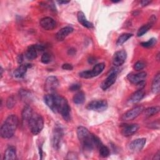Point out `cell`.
<instances>
[{
  "instance_id": "52a82bcc",
  "label": "cell",
  "mask_w": 160,
  "mask_h": 160,
  "mask_svg": "<svg viewBox=\"0 0 160 160\" xmlns=\"http://www.w3.org/2000/svg\"><path fill=\"white\" fill-rule=\"evenodd\" d=\"M44 49V47L42 45L32 44L29 46L25 53V57L29 60H32L37 58L38 52L42 51Z\"/></svg>"
},
{
  "instance_id": "30bf717a",
  "label": "cell",
  "mask_w": 160,
  "mask_h": 160,
  "mask_svg": "<svg viewBox=\"0 0 160 160\" xmlns=\"http://www.w3.org/2000/svg\"><path fill=\"white\" fill-rule=\"evenodd\" d=\"M121 128V133L122 135L126 137H128L136 133L139 129V126L138 124H126L122 125Z\"/></svg>"
},
{
  "instance_id": "8d00e7d4",
  "label": "cell",
  "mask_w": 160,
  "mask_h": 160,
  "mask_svg": "<svg viewBox=\"0 0 160 160\" xmlns=\"http://www.w3.org/2000/svg\"><path fill=\"white\" fill-rule=\"evenodd\" d=\"M88 61H89V62L90 64H93V63H95V62H96V60L95 58H92V57H90V58H89V59H88Z\"/></svg>"
},
{
  "instance_id": "74e56055",
  "label": "cell",
  "mask_w": 160,
  "mask_h": 160,
  "mask_svg": "<svg viewBox=\"0 0 160 160\" xmlns=\"http://www.w3.org/2000/svg\"><path fill=\"white\" fill-rule=\"evenodd\" d=\"M159 159V151L157 152V153L155 154L154 157L153 158V159Z\"/></svg>"
},
{
  "instance_id": "f1b7e54d",
  "label": "cell",
  "mask_w": 160,
  "mask_h": 160,
  "mask_svg": "<svg viewBox=\"0 0 160 160\" xmlns=\"http://www.w3.org/2000/svg\"><path fill=\"white\" fill-rule=\"evenodd\" d=\"M41 61L44 64H48L51 61V56H50V54L47 52H44L41 56Z\"/></svg>"
},
{
  "instance_id": "e0dca14e",
  "label": "cell",
  "mask_w": 160,
  "mask_h": 160,
  "mask_svg": "<svg viewBox=\"0 0 160 160\" xmlns=\"http://www.w3.org/2000/svg\"><path fill=\"white\" fill-rule=\"evenodd\" d=\"M77 18H78V22L80 24H81L84 27L87 28L88 29H91L93 28V24L87 20L84 14L82 11H79L78 12Z\"/></svg>"
},
{
  "instance_id": "ab89813d",
  "label": "cell",
  "mask_w": 160,
  "mask_h": 160,
  "mask_svg": "<svg viewBox=\"0 0 160 160\" xmlns=\"http://www.w3.org/2000/svg\"><path fill=\"white\" fill-rule=\"evenodd\" d=\"M2 71H3V69H2V67L1 68V76L2 77Z\"/></svg>"
},
{
  "instance_id": "ba28073f",
  "label": "cell",
  "mask_w": 160,
  "mask_h": 160,
  "mask_svg": "<svg viewBox=\"0 0 160 160\" xmlns=\"http://www.w3.org/2000/svg\"><path fill=\"white\" fill-rule=\"evenodd\" d=\"M59 86V81L56 77L49 76L48 77L45 82V89L46 91L52 93L54 92Z\"/></svg>"
},
{
  "instance_id": "484cf974",
  "label": "cell",
  "mask_w": 160,
  "mask_h": 160,
  "mask_svg": "<svg viewBox=\"0 0 160 160\" xmlns=\"http://www.w3.org/2000/svg\"><path fill=\"white\" fill-rule=\"evenodd\" d=\"M132 36V34L131 33H124L119 36L117 39L116 44L118 46H121L126 41H127Z\"/></svg>"
},
{
  "instance_id": "836d02e7",
  "label": "cell",
  "mask_w": 160,
  "mask_h": 160,
  "mask_svg": "<svg viewBox=\"0 0 160 160\" xmlns=\"http://www.w3.org/2000/svg\"><path fill=\"white\" fill-rule=\"evenodd\" d=\"M149 128H154V129H159V121H157L156 122H153L149 124Z\"/></svg>"
},
{
  "instance_id": "1f68e13d",
  "label": "cell",
  "mask_w": 160,
  "mask_h": 160,
  "mask_svg": "<svg viewBox=\"0 0 160 160\" xmlns=\"http://www.w3.org/2000/svg\"><path fill=\"white\" fill-rule=\"evenodd\" d=\"M80 88H81V84L79 83H74L70 85L69 89L71 91H76L80 89Z\"/></svg>"
},
{
  "instance_id": "2e32d148",
  "label": "cell",
  "mask_w": 160,
  "mask_h": 160,
  "mask_svg": "<svg viewBox=\"0 0 160 160\" xmlns=\"http://www.w3.org/2000/svg\"><path fill=\"white\" fill-rule=\"evenodd\" d=\"M74 31V29L71 26H66L61 29L56 34V38L58 41L64 40L69 34H71Z\"/></svg>"
},
{
  "instance_id": "e575fe53",
  "label": "cell",
  "mask_w": 160,
  "mask_h": 160,
  "mask_svg": "<svg viewBox=\"0 0 160 160\" xmlns=\"http://www.w3.org/2000/svg\"><path fill=\"white\" fill-rule=\"evenodd\" d=\"M151 2V1H147V0H143V1H141V2H140V3H141V5L142 6H148L149 4H150Z\"/></svg>"
},
{
  "instance_id": "5b68a950",
  "label": "cell",
  "mask_w": 160,
  "mask_h": 160,
  "mask_svg": "<svg viewBox=\"0 0 160 160\" xmlns=\"http://www.w3.org/2000/svg\"><path fill=\"white\" fill-rule=\"evenodd\" d=\"M108 106V102L106 100H94L89 103L86 106L88 110H91L97 112H102L107 109Z\"/></svg>"
},
{
  "instance_id": "f546056e",
  "label": "cell",
  "mask_w": 160,
  "mask_h": 160,
  "mask_svg": "<svg viewBox=\"0 0 160 160\" xmlns=\"http://www.w3.org/2000/svg\"><path fill=\"white\" fill-rule=\"evenodd\" d=\"M16 104V101L14 96H9L6 101V106L9 109L12 108Z\"/></svg>"
},
{
  "instance_id": "3957f363",
  "label": "cell",
  "mask_w": 160,
  "mask_h": 160,
  "mask_svg": "<svg viewBox=\"0 0 160 160\" xmlns=\"http://www.w3.org/2000/svg\"><path fill=\"white\" fill-rule=\"evenodd\" d=\"M29 130L34 135L38 134L44 127V119L41 115L38 113H33L28 122Z\"/></svg>"
},
{
  "instance_id": "8992f818",
  "label": "cell",
  "mask_w": 160,
  "mask_h": 160,
  "mask_svg": "<svg viewBox=\"0 0 160 160\" xmlns=\"http://www.w3.org/2000/svg\"><path fill=\"white\" fill-rule=\"evenodd\" d=\"M144 109V108L142 106H136L125 112L122 116L121 119L124 121H132L136 118L140 114H141L143 112Z\"/></svg>"
},
{
  "instance_id": "7a4b0ae2",
  "label": "cell",
  "mask_w": 160,
  "mask_h": 160,
  "mask_svg": "<svg viewBox=\"0 0 160 160\" xmlns=\"http://www.w3.org/2000/svg\"><path fill=\"white\" fill-rule=\"evenodd\" d=\"M19 119L15 114H11L6 119L1 126V136L4 139H9L13 136L18 128Z\"/></svg>"
},
{
  "instance_id": "cb8c5ba5",
  "label": "cell",
  "mask_w": 160,
  "mask_h": 160,
  "mask_svg": "<svg viewBox=\"0 0 160 160\" xmlns=\"http://www.w3.org/2000/svg\"><path fill=\"white\" fill-rule=\"evenodd\" d=\"M144 116L146 118H149L151 117L153 115H155L156 114H157L158 112H159V106H153V107H150L146 109H144Z\"/></svg>"
},
{
  "instance_id": "9c48e42d",
  "label": "cell",
  "mask_w": 160,
  "mask_h": 160,
  "mask_svg": "<svg viewBox=\"0 0 160 160\" xmlns=\"http://www.w3.org/2000/svg\"><path fill=\"white\" fill-rule=\"evenodd\" d=\"M127 53L124 50L116 52L112 57V64L115 66H120L123 64L126 59Z\"/></svg>"
},
{
  "instance_id": "4dcf8cb0",
  "label": "cell",
  "mask_w": 160,
  "mask_h": 160,
  "mask_svg": "<svg viewBox=\"0 0 160 160\" xmlns=\"http://www.w3.org/2000/svg\"><path fill=\"white\" fill-rule=\"evenodd\" d=\"M146 66L145 63L142 61H138L134 64V69L136 71H140L143 69Z\"/></svg>"
},
{
  "instance_id": "7402d4cb",
  "label": "cell",
  "mask_w": 160,
  "mask_h": 160,
  "mask_svg": "<svg viewBox=\"0 0 160 160\" xmlns=\"http://www.w3.org/2000/svg\"><path fill=\"white\" fill-rule=\"evenodd\" d=\"M104 68H105V64L103 62L96 64L93 67L92 70H89L91 78L96 77V76H98L99 74H101L103 71Z\"/></svg>"
},
{
  "instance_id": "ac0fdd59",
  "label": "cell",
  "mask_w": 160,
  "mask_h": 160,
  "mask_svg": "<svg viewBox=\"0 0 160 160\" xmlns=\"http://www.w3.org/2000/svg\"><path fill=\"white\" fill-rule=\"evenodd\" d=\"M32 114H33V112H32V108L31 107H29V106H25L23 108V109L22 111V114H21L22 122L24 124H28V122L29 120L30 119V118H31Z\"/></svg>"
},
{
  "instance_id": "4fadbf2b",
  "label": "cell",
  "mask_w": 160,
  "mask_h": 160,
  "mask_svg": "<svg viewBox=\"0 0 160 160\" xmlns=\"http://www.w3.org/2000/svg\"><path fill=\"white\" fill-rule=\"evenodd\" d=\"M146 142L145 138H139L132 141L129 144V149L132 152H138L140 151L144 146Z\"/></svg>"
},
{
  "instance_id": "d6986e66",
  "label": "cell",
  "mask_w": 160,
  "mask_h": 160,
  "mask_svg": "<svg viewBox=\"0 0 160 160\" xmlns=\"http://www.w3.org/2000/svg\"><path fill=\"white\" fill-rule=\"evenodd\" d=\"M16 158V150L14 146H9L5 151L4 160H12Z\"/></svg>"
},
{
  "instance_id": "d4e9b609",
  "label": "cell",
  "mask_w": 160,
  "mask_h": 160,
  "mask_svg": "<svg viewBox=\"0 0 160 160\" xmlns=\"http://www.w3.org/2000/svg\"><path fill=\"white\" fill-rule=\"evenodd\" d=\"M154 23L151 22H149L148 23L142 26L138 31L137 32V36L138 37H140V36H142V35H144L145 33H146L151 28V27L152 26Z\"/></svg>"
},
{
  "instance_id": "44dd1931",
  "label": "cell",
  "mask_w": 160,
  "mask_h": 160,
  "mask_svg": "<svg viewBox=\"0 0 160 160\" xmlns=\"http://www.w3.org/2000/svg\"><path fill=\"white\" fill-rule=\"evenodd\" d=\"M160 90V73L158 72L154 76L151 85V91L154 94L159 93Z\"/></svg>"
},
{
  "instance_id": "d590c367",
  "label": "cell",
  "mask_w": 160,
  "mask_h": 160,
  "mask_svg": "<svg viewBox=\"0 0 160 160\" xmlns=\"http://www.w3.org/2000/svg\"><path fill=\"white\" fill-rule=\"evenodd\" d=\"M17 59H18V63H19V64H21V63L22 62V61H23V56H22V54H19V55L18 56Z\"/></svg>"
},
{
  "instance_id": "603a6c76",
  "label": "cell",
  "mask_w": 160,
  "mask_h": 160,
  "mask_svg": "<svg viewBox=\"0 0 160 160\" xmlns=\"http://www.w3.org/2000/svg\"><path fill=\"white\" fill-rule=\"evenodd\" d=\"M72 101L74 103L76 104H82L85 101V94L82 91H79L77 93H76L73 98Z\"/></svg>"
},
{
  "instance_id": "277c9868",
  "label": "cell",
  "mask_w": 160,
  "mask_h": 160,
  "mask_svg": "<svg viewBox=\"0 0 160 160\" xmlns=\"http://www.w3.org/2000/svg\"><path fill=\"white\" fill-rule=\"evenodd\" d=\"M63 135L64 132L61 127L56 125L53 129L51 139L52 146L54 149L58 150L60 148Z\"/></svg>"
},
{
  "instance_id": "7c38bea8",
  "label": "cell",
  "mask_w": 160,
  "mask_h": 160,
  "mask_svg": "<svg viewBox=\"0 0 160 160\" xmlns=\"http://www.w3.org/2000/svg\"><path fill=\"white\" fill-rule=\"evenodd\" d=\"M116 79H117L116 70L112 71L110 72V74L108 75V76L106 78V79L102 82V84L101 85V89L104 91L106 90L116 82Z\"/></svg>"
},
{
  "instance_id": "6da1fadb",
  "label": "cell",
  "mask_w": 160,
  "mask_h": 160,
  "mask_svg": "<svg viewBox=\"0 0 160 160\" xmlns=\"http://www.w3.org/2000/svg\"><path fill=\"white\" fill-rule=\"evenodd\" d=\"M44 101L52 111L60 113L64 121L71 120V108L66 98L59 95L49 94L44 96Z\"/></svg>"
},
{
  "instance_id": "5bb4252c",
  "label": "cell",
  "mask_w": 160,
  "mask_h": 160,
  "mask_svg": "<svg viewBox=\"0 0 160 160\" xmlns=\"http://www.w3.org/2000/svg\"><path fill=\"white\" fill-rule=\"evenodd\" d=\"M40 26L45 30H52L56 28V21L50 17L42 18L39 21Z\"/></svg>"
},
{
  "instance_id": "f35d334b",
  "label": "cell",
  "mask_w": 160,
  "mask_h": 160,
  "mask_svg": "<svg viewBox=\"0 0 160 160\" xmlns=\"http://www.w3.org/2000/svg\"><path fill=\"white\" fill-rule=\"evenodd\" d=\"M58 2L59 4H66L69 3V1H58Z\"/></svg>"
},
{
  "instance_id": "ffe728a7",
  "label": "cell",
  "mask_w": 160,
  "mask_h": 160,
  "mask_svg": "<svg viewBox=\"0 0 160 160\" xmlns=\"http://www.w3.org/2000/svg\"><path fill=\"white\" fill-rule=\"evenodd\" d=\"M31 66L29 64H21L14 72V75L17 78H23L27 72V69Z\"/></svg>"
},
{
  "instance_id": "4316f807",
  "label": "cell",
  "mask_w": 160,
  "mask_h": 160,
  "mask_svg": "<svg viewBox=\"0 0 160 160\" xmlns=\"http://www.w3.org/2000/svg\"><path fill=\"white\" fill-rule=\"evenodd\" d=\"M99 156L101 157L107 158L108 156H109V155L110 154V151H109V149L107 146H104L102 144L99 148Z\"/></svg>"
},
{
  "instance_id": "83f0119b",
  "label": "cell",
  "mask_w": 160,
  "mask_h": 160,
  "mask_svg": "<svg viewBox=\"0 0 160 160\" xmlns=\"http://www.w3.org/2000/svg\"><path fill=\"white\" fill-rule=\"evenodd\" d=\"M156 42H157L156 39L154 38H151L150 39H149L148 41L141 42V45L144 48H149L153 47L156 44Z\"/></svg>"
},
{
  "instance_id": "d6a6232c",
  "label": "cell",
  "mask_w": 160,
  "mask_h": 160,
  "mask_svg": "<svg viewBox=\"0 0 160 160\" xmlns=\"http://www.w3.org/2000/svg\"><path fill=\"white\" fill-rule=\"evenodd\" d=\"M62 68L64 70H68V71H71L73 69V66L72 65H71V64L69 63H65L63 64L62 66Z\"/></svg>"
},
{
  "instance_id": "9a60e30c",
  "label": "cell",
  "mask_w": 160,
  "mask_h": 160,
  "mask_svg": "<svg viewBox=\"0 0 160 160\" xmlns=\"http://www.w3.org/2000/svg\"><path fill=\"white\" fill-rule=\"evenodd\" d=\"M145 96V91L143 89H139L134 92H133L129 99H128V102L129 104H136L139 102Z\"/></svg>"
},
{
  "instance_id": "8fae6325",
  "label": "cell",
  "mask_w": 160,
  "mask_h": 160,
  "mask_svg": "<svg viewBox=\"0 0 160 160\" xmlns=\"http://www.w3.org/2000/svg\"><path fill=\"white\" fill-rule=\"evenodd\" d=\"M146 77H147V73L144 71H142L136 74L130 73L128 75L127 78L129 82L137 85L138 83L144 81Z\"/></svg>"
}]
</instances>
